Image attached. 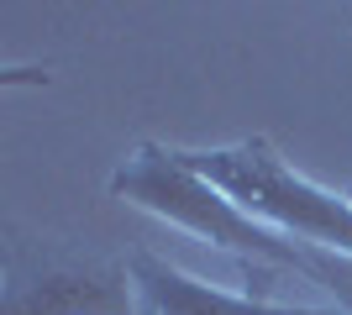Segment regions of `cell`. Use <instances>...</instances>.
<instances>
[{
  "label": "cell",
  "mask_w": 352,
  "mask_h": 315,
  "mask_svg": "<svg viewBox=\"0 0 352 315\" xmlns=\"http://www.w3.org/2000/svg\"><path fill=\"white\" fill-rule=\"evenodd\" d=\"M111 195L132 200V205L153 210L163 221H174V226H184V231H195V237H206V242H216V247H226V253H236V263L248 268V279H258V284H252L258 300H263V289L274 284L279 273H300L310 284H326L352 315V257L347 253H326L316 242H294L279 226L252 221L236 200H226L216 184H206L200 174H190V168L179 163L174 148L142 142V148L111 174Z\"/></svg>",
  "instance_id": "cell-1"
},
{
  "label": "cell",
  "mask_w": 352,
  "mask_h": 315,
  "mask_svg": "<svg viewBox=\"0 0 352 315\" xmlns=\"http://www.w3.org/2000/svg\"><path fill=\"white\" fill-rule=\"evenodd\" d=\"M126 284H132L126 263H111V257L43 263L37 273L11 263L0 315H132V289Z\"/></svg>",
  "instance_id": "cell-3"
},
{
  "label": "cell",
  "mask_w": 352,
  "mask_h": 315,
  "mask_svg": "<svg viewBox=\"0 0 352 315\" xmlns=\"http://www.w3.org/2000/svg\"><path fill=\"white\" fill-rule=\"evenodd\" d=\"M174 158L206 184H216L221 195H232L248 215H263L268 226H279L289 237L352 257V200H337L326 189H316L310 179H300L268 137H248V142L216 148V152L174 148Z\"/></svg>",
  "instance_id": "cell-2"
},
{
  "label": "cell",
  "mask_w": 352,
  "mask_h": 315,
  "mask_svg": "<svg viewBox=\"0 0 352 315\" xmlns=\"http://www.w3.org/2000/svg\"><path fill=\"white\" fill-rule=\"evenodd\" d=\"M132 279L142 289V315H331V310H284L258 294H221L174 273L158 257H132Z\"/></svg>",
  "instance_id": "cell-4"
}]
</instances>
